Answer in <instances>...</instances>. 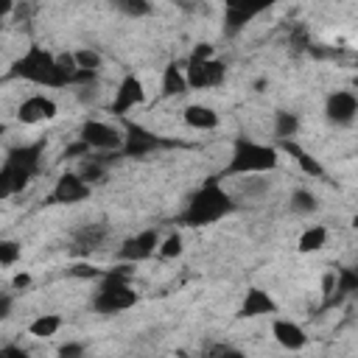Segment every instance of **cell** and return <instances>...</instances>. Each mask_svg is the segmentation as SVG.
Segmentation results:
<instances>
[{"label": "cell", "mask_w": 358, "mask_h": 358, "mask_svg": "<svg viewBox=\"0 0 358 358\" xmlns=\"http://www.w3.org/2000/svg\"><path fill=\"white\" fill-rule=\"evenodd\" d=\"M20 255H22V246H20L17 241H11V238H3V241H0V266H3V268L14 266V263L20 260Z\"/></svg>", "instance_id": "cell-31"}, {"label": "cell", "mask_w": 358, "mask_h": 358, "mask_svg": "<svg viewBox=\"0 0 358 358\" xmlns=\"http://www.w3.org/2000/svg\"><path fill=\"white\" fill-rule=\"evenodd\" d=\"M324 243H327V227H322V224H313V227H308V229L299 235V243H296V249H299L302 255H310V252H319V249H324Z\"/></svg>", "instance_id": "cell-24"}, {"label": "cell", "mask_w": 358, "mask_h": 358, "mask_svg": "<svg viewBox=\"0 0 358 358\" xmlns=\"http://www.w3.org/2000/svg\"><path fill=\"white\" fill-rule=\"evenodd\" d=\"M182 252H185V241H182L179 232L165 235V238L159 241V246H157V255H159L162 260H173V257H179Z\"/></svg>", "instance_id": "cell-28"}, {"label": "cell", "mask_w": 358, "mask_h": 358, "mask_svg": "<svg viewBox=\"0 0 358 358\" xmlns=\"http://www.w3.org/2000/svg\"><path fill=\"white\" fill-rule=\"evenodd\" d=\"M123 154L126 157H145L151 151H157L159 145H165L154 131H148L140 123H126V134H123Z\"/></svg>", "instance_id": "cell-11"}, {"label": "cell", "mask_w": 358, "mask_h": 358, "mask_svg": "<svg viewBox=\"0 0 358 358\" xmlns=\"http://www.w3.org/2000/svg\"><path fill=\"white\" fill-rule=\"evenodd\" d=\"M131 266L134 263H123L112 271L103 274V285L95 291L92 296V308L103 316H112V313H120V310H129L137 305V291L131 288L129 277H131Z\"/></svg>", "instance_id": "cell-2"}, {"label": "cell", "mask_w": 358, "mask_h": 358, "mask_svg": "<svg viewBox=\"0 0 358 358\" xmlns=\"http://www.w3.org/2000/svg\"><path fill=\"white\" fill-rule=\"evenodd\" d=\"M352 87H355V90H358V76H355V78H352Z\"/></svg>", "instance_id": "cell-45"}, {"label": "cell", "mask_w": 358, "mask_h": 358, "mask_svg": "<svg viewBox=\"0 0 358 358\" xmlns=\"http://www.w3.org/2000/svg\"><path fill=\"white\" fill-rule=\"evenodd\" d=\"M59 327H62V316H56V313H42V316H36V319L28 324V333H31L34 338H50V336L59 333Z\"/></svg>", "instance_id": "cell-25"}, {"label": "cell", "mask_w": 358, "mask_h": 358, "mask_svg": "<svg viewBox=\"0 0 358 358\" xmlns=\"http://www.w3.org/2000/svg\"><path fill=\"white\" fill-rule=\"evenodd\" d=\"M42 148H45V143L39 140V143H31V145H17V148H11L8 154H6V162H14V165H22V168H28V171H39V157H42Z\"/></svg>", "instance_id": "cell-21"}, {"label": "cell", "mask_w": 358, "mask_h": 358, "mask_svg": "<svg viewBox=\"0 0 358 358\" xmlns=\"http://www.w3.org/2000/svg\"><path fill=\"white\" fill-rule=\"evenodd\" d=\"M288 210L296 213V215H310V213L319 210V196L313 190H308V187H296L291 193V199H288Z\"/></svg>", "instance_id": "cell-23"}, {"label": "cell", "mask_w": 358, "mask_h": 358, "mask_svg": "<svg viewBox=\"0 0 358 358\" xmlns=\"http://www.w3.org/2000/svg\"><path fill=\"white\" fill-rule=\"evenodd\" d=\"M299 131V117L291 109H277L274 112V137L277 140H294Z\"/></svg>", "instance_id": "cell-22"}, {"label": "cell", "mask_w": 358, "mask_h": 358, "mask_svg": "<svg viewBox=\"0 0 358 358\" xmlns=\"http://www.w3.org/2000/svg\"><path fill=\"white\" fill-rule=\"evenodd\" d=\"M204 355H241V350H235L232 344H210L207 350H204Z\"/></svg>", "instance_id": "cell-36"}, {"label": "cell", "mask_w": 358, "mask_h": 358, "mask_svg": "<svg viewBox=\"0 0 358 358\" xmlns=\"http://www.w3.org/2000/svg\"><path fill=\"white\" fill-rule=\"evenodd\" d=\"M182 117H185V123L190 126V129H199V131H210V129H218V112L213 109V106H204V103H190V106H185V112H182Z\"/></svg>", "instance_id": "cell-18"}, {"label": "cell", "mask_w": 358, "mask_h": 358, "mask_svg": "<svg viewBox=\"0 0 358 358\" xmlns=\"http://www.w3.org/2000/svg\"><path fill=\"white\" fill-rule=\"evenodd\" d=\"M159 90H162V98H176V95H185V92L190 90L187 73L179 67V62H168V67L162 70Z\"/></svg>", "instance_id": "cell-17"}, {"label": "cell", "mask_w": 358, "mask_h": 358, "mask_svg": "<svg viewBox=\"0 0 358 358\" xmlns=\"http://www.w3.org/2000/svg\"><path fill=\"white\" fill-rule=\"evenodd\" d=\"M28 285H31V274H28V271L14 274V280H11V288H14V291H25Z\"/></svg>", "instance_id": "cell-38"}, {"label": "cell", "mask_w": 358, "mask_h": 358, "mask_svg": "<svg viewBox=\"0 0 358 358\" xmlns=\"http://www.w3.org/2000/svg\"><path fill=\"white\" fill-rule=\"evenodd\" d=\"M266 313H277V302L271 299L268 291L263 288H249L241 308H238V316L241 319H257V316H266Z\"/></svg>", "instance_id": "cell-14"}, {"label": "cell", "mask_w": 358, "mask_h": 358, "mask_svg": "<svg viewBox=\"0 0 358 358\" xmlns=\"http://www.w3.org/2000/svg\"><path fill=\"white\" fill-rule=\"evenodd\" d=\"M117 14L123 17H131V20H140V17H148L154 11L151 0H106Z\"/></svg>", "instance_id": "cell-26"}, {"label": "cell", "mask_w": 358, "mask_h": 358, "mask_svg": "<svg viewBox=\"0 0 358 358\" xmlns=\"http://www.w3.org/2000/svg\"><path fill=\"white\" fill-rule=\"evenodd\" d=\"M34 176H36V173H34V171H28V168H22V165L3 162V168H0V196H3V199H8V196H14V193L25 190V187H28V182H31Z\"/></svg>", "instance_id": "cell-16"}, {"label": "cell", "mask_w": 358, "mask_h": 358, "mask_svg": "<svg viewBox=\"0 0 358 358\" xmlns=\"http://www.w3.org/2000/svg\"><path fill=\"white\" fill-rule=\"evenodd\" d=\"M352 229H358V215H355V218H352Z\"/></svg>", "instance_id": "cell-44"}, {"label": "cell", "mask_w": 358, "mask_h": 358, "mask_svg": "<svg viewBox=\"0 0 358 358\" xmlns=\"http://www.w3.org/2000/svg\"><path fill=\"white\" fill-rule=\"evenodd\" d=\"M280 145H282V151L285 154H291L294 157V162L302 168V173H308V176H316V179H324V168L319 165V159L316 157H310L296 140H280Z\"/></svg>", "instance_id": "cell-19"}, {"label": "cell", "mask_w": 358, "mask_h": 358, "mask_svg": "<svg viewBox=\"0 0 358 358\" xmlns=\"http://www.w3.org/2000/svg\"><path fill=\"white\" fill-rule=\"evenodd\" d=\"M90 151H92L90 143H84V140L78 137L76 143H70V145L64 148V157H67V159H70V157H90Z\"/></svg>", "instance_id": "cell-34"}, {"label": "cell", "mask_w": 358, "mask_h": 358, "mask_svg": "<svg viewBox=\"0 0 358 358\" xmlns=\"http://www.w3.org/2000/svg\"><path fill=\"white\" fill-rule=\"evenodd\" d=\"M336 277H338V271H336V268H330V271L324 274V280H322V294H324V302L330 299V294H333V288H336Z\"/></svg>", "instance_id": "cell-37"}, {"label": "cell", "mask_w": 358, "mask_h": 358, "mask_svg": "<svg viewBox=\"0 0 358 358\" xmlns=\"http://www.w3.org/2000/svg\"><path fill=\"white\" fill-rule=\"evenodd\" d=\"M344 296H358V271H355V268H338V277H336V288H333L330 299L324 302V308H330V305H338Z\"/></svg>", "instance_id": "cell-20"}, {"label": "cell", "mask_w": 358, "mask_h": 358, "mask_svg": "<svg viewBox=\"0 0 358 358\" xmlns=\"http://www.w3.org/2000/svg\"><path fill=\"white\" fill-rule=\"evenodd\" d=\"M235 210V199L229 190L221 187L218 176L207 179L190 199H187V207L182 210L179 215V224H187V227H207L224 215H229Z\"/></svg>", "instance_id": "cell-1"}, {"label": "cell", "mask_w": 358, "mask_h": 358, "mask_svg": "<svg viewBox=\"0 0 358 358\" xmlns=\"http://www.w3.org/2000/svg\"><path fill=\"white\" fill-rule=\"evenodd\" d=\"M90 190H92V185L78 171H67L56 179V185L48 196V204H78V201L90 199Z\"/></svg>", "instance_id": "cell-7"}, {"label": "cell", "mask_w": 358, "mask_h": 358, "mask_svg": "<svg viewBox=\"0 0 358 358\" xmlns=\"http://www.w3.org/2000/svg\"><path fill=\"white\" fill-rule=\"evenodd\" d=\"M190 56L210 59V56H215V48H213V45H207V42H201V45H196V48H193V53H190Z\"/></svg>", "instance_id": "cell-39"}, {"label": "cell", "mask_w": 358, "mask_h": 358, "mask_svg": "<svg viewBox=\"0 0 358 358\" xmlns=\"http://www.w3.org/2000/svg\"><path fill=\"white\" fill-rule=\"evenodd\" d=\"M224 3H227L224 8H238V11H243L246 17H252V20H255L260 11H266V8H268V6H274L277 0H224Z\"/></svg>", "instance_id": "cell-29"}, {"label": "cell", "mask_w": 358, "mask_h": 358, "mask_svg": "<svg viewBox=\"0 0 358 358\" xmlns=\"http://www.w3.org/2000/svg\"><path fill=\"white\" fill-rule=\"evenodd\" d=\"M8 76H20V78H25V81L48 84V87H67V84H70V76L59 67L56 56L48 53L45 48H39V45H31V48L14 62Z\"/></svg>", "instance_id": "cell-3"}, {"label": "cell", "mask_w": 358, "mask_h": 358, "mask_svg": "<svg viewBox=\"0 0 358 358\" xmlns=\"http://www.w3.org/2000/svg\"><path fill=\"white\" fill-rule=\"evenodd\" d=\"M324 117L333 126H350L358 117V95L352 90H336L324 101Z\"/></svg>", "instance_id": "cell-9"}, {"label": "cell", "mask_w": 358, "mask_h": 358, "mask_svg": "<svg viewBox=\"0 0 358 358\" xmlns=\"http://www.w3.org/2000/svg\"><path fill=\"white\" fill-rule=\"evenodd\" d=\"M109 238V227L103 221H87V224H78L73 232H70V252L73 255H92V252H101L103 243Z\"/></svg>", "instance_id": "cell-8"}, {"label": "cell", "mask_w": 358, "mask_h": 358, "mask_svg": "<svg viewBox=\"0 0 358 358\" xmlns=\"http://www.w3.org/2000/svg\"><path fill=\"white\" fill-rule=\"evenodd\" d=\"M280 162L277 148L266 143H255L246 137H238L229 154V162L224 168V176H249V173H268Z\"/></svg>", "instance_id": "cell-4"}, {"label": "cell", "mask_w": 358, "mask_h": 358, "mask_svg": "<svg viewBox=\"0 0 358 358\" xmlns=\"http://www.w3.org/2000/svg\"><path fill=\"white\" fill-rule=\"evenodd\" d=\"M67 271H70L73 277H78V280H98V277L106 274L103 268H98V266H92V263H73Z\"/></svg>", "instance_id": "cell-32"}, {"label": "cell", "mask_w": 358, "mask_h": 358, "mask_svg": "<svg viewBox=\"0 0 358 358\" xmlns=\"http://www.w3.org/2000/svg\"><path fill=\"white\" fill-rule=\"evenodd\" d=\"M145 103V90H143V81L137 76H123V81L117 84L115 90V101H112V115H126L131 112L134 106Z\"/></svg>", "instance_id": "cell-12"}, {"label": "cell", "mask_w": 358, "mask_h": 358, "mask_svg": "<svg viewBox=\"0 0 358 358\" xmlns=\"http://www.w3.org/2000/svg\"><path fill=\"white\" fill-rule=\"evenodd\" d=\"M81 355H84V344L78 341H67L59 347V358H81Z\"/></svg>", "instance_id": "cell-35"}, {"label": "cell", "mask_w": 358, "mask_h": 358, "mask_svg": "<svg viewBox=\"0 0 358 358\" xmlns=\"http://www.w3.org/2000/svg\"><path fill=\"white\" fill-rule=\"evenodd\" d=\"M11 316V294H3L0 296V319H8Z\"/></svg>", "instance_id": "cell-40"}, {"label": "cell", "mask_w": 358, "mask_h": 358, "mask_svg": "<svg viewBox=\"0 0 358 358\" xmlns=\"http://www.w3.org/2000/svg\"><path fill=\"white\" fill-rule=\"evenodd\" d=\"M98 95H101V90H98V81H95V84H84V87H76V98H78V103H84V106L95 103V101H98Z\"/></svg>", "instance_id": "cell-33"}, {"label": "cell", "mask_w": 358, "mask_h": 358, "mask_svg": "<svg viewBox=\"0 0 358 358\" xmlns=\"http://www.w3.org/2000/svg\"><path fill=\"white\" fill-rule=\"evenodd\" d=\"M73 56H76V64L87 67V70H101V64H103V56L95 48H78V50H73Z\"/></svg>", "instance_id": "cell-30"}, {"label": "cell", "mask_w": 358, "mask_h": 358, "mask_svg": "<svg viewBox=\"0 0 358 358\" xmlns=\"http://www.w3.org/2000/svg\"><path fill=\"white\" fill-rule=\"evenodd\" d=\"M355 271H358V266H355Z\"/></svg>", "instance_id": "cell-46"}, {"label": "cell", "mask_w": 358, "mask_h": 358, "mask_svg": "<svg viewBox=\"0 0 358 358\" xmlns=\"http://www.w3.org/2000/svg\"><path fill=\"white\" fill-rule=\"evenodd\" d=\"M185 73H187V84L190 90H210V87H218L227 76V64L215 56L210 59H199V56H187V64H185Z\"/></svg>", "instance_id": "cell-5"}, {"label": "cell", "mask_w": 358, "mask_h": 358, "mask_svg": "<svg viewBox=\"0 0 358 358\" xmlns=\"http://www.w3.org/2000/svg\"><path fill=\"white\" fill-rule=\"evenodd\" d=\"M78 137L90 143L92 151H123V140H126L115 126L103 120H84L78 129Z\"/></svg>", "instance_id": "cell-6"}, {"label": "cell", "mask_w": 358, "mask_h": 358, "mask_svg": "<svg viewBox=\"0 0 358 358\" xmlns=\"http://www.w3.org/2000/svg\"><path fill=\"white\" fill-rule=\"evenodd\" d=\"M0 355H14V358H25V350H22V347H17V344H6V347H0Z\"/></svg>", "instance_id": "cell-41"}, {"label": "cell", "mask_w": 358, "mask_h": 358, "mask_svg": "<svg viewBox=\"0 0 358 358\" xmlns=\"http://www.w3.org/2000/svg\"><path fill=\"white\" fill-rule=\"evenodd\" d=\"M266 190H268V179H260V173L243 176V182H241V187H238V193H241L243 199H260Z\"/></svg>", "instance_id": "cell-27"}, {"label": "cell", "mask_w": 358, "mask_h": 358, "mask_svg": "<svg viewBox=\"0 0 358 358\" xmlns=\"http://www.w3.org/2000/svg\"><path fill=\"white\" fill-rule=\"evenodd\" d=\"M271 336H274V341H277L280 347H285V350H302V347L308 344L305 327L296 324V322H291V319H274V322H271Z\"/></svg>", "instance_id": "cell-15"}, {"label": "cell", "mask_w": 358, "mask_h": 358, "mask_svg": "<svg viewBox=\"0 0 358 358\" xmlns=\"http://www.w3.org/2000/svg\"><path fill=\"white\" fill-rule=\"evenodd\" d=\"M31 11H34V6H31L28 0H22V3H17V11H14V17H22V20H28V17H31Z\"/></svg>", "instance_id": "cell-42"}, {"label": "cell", "mask_w": 358, "mask_h": 358, "mask_svg": "<svg viewBox=\"0 0 358 358\" xmlns=\"http://www.w3.org/2000/svg\"><path fill=\"white\" fill-rule=\"evenodd\" d=\"M159 246V232L157 229H143L131 238H126L117 249V257L123 263H140V260H148Z\"/></svg>", "instance_id": "cell-10"}, {"label": "cell", "mask_w": 358, "mask_h": 358, "mask_svg": "<svg viewBox=\"0 0 358 358\" xmlns=\"http://www.w3.org/2000/svg\"><path fill=\"white\" fill-rule=\"evenodd\" d=\"M14 8H17L14 0H0V17H3V20H8V17L14 14Z\"/></svg>", "instance_id": "cell-43"}, {"label": "cell", "mask_w": 358, "mask_h": 358, "mask_svg": "<svg viewBox=\"0 0 358 358\" xmlns=\"http://www.w3.org/2000/svg\"><path fill=\"white\" fill-rule=\"evenodd\" d=\"M59 112L56 101L48 98V95H31L25 98L20 106H17V120L25 123V126H34V123H42V120H53Z\"/></svg>", "instance_id": "cell-13"}]
</instances>
